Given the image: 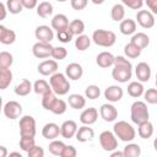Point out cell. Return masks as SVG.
Returning <instances> with one entry per match:
<instances>
[{
    "label": "cell",
    "instance_id": "6da1fadb",
    "mask_svg": "<svg viewBox=\"0 0 157 157\" xmlns=\"http://www.w3.org/2000/svg\"><path fill=\"white\" fill-rule=\"evenodd\" d=\"M113 66L114 67L112 70V77L115 81H118L120 83H125L131 78V76H132V65L126 58H124L121 55L115 56Z\"/></svg>",
    "mask_w": 157,
    "mask_h": 157
},
{
    "label": "cell",
    "instance_id": "7a4b0ae2",
    "mask_svg": "<svg viewBox=\"0 0 157 157\" xmlns=\"http://www.w3.org/2000/svg\"><path fill=\"white\" fill-rule=\"evenodd\" d=\"M49 83L52 86L53 92L58 96H65L70 90V82L67 80V76L58 71L50 76Z\"/></svg>",
    "mask_w": 157,
    "mask_h": 157
},
{
    "label": "cell",
    "instance_id": "3957f363",
    "mask_svg": "<svg viewBox=\"0 0 157 157\" xmlns=\"http://www.w3.org/2000/svg\"><path fill=\"white\" fill-rule=\"evenodd\" d=\"M113 132L115 134V136L124 141V142H130L135 139L136 136V131L135 129L132 128L131 124H129L128 121H124V120H120V121H117L113 126Z\"/></svg>",
    "mask_w": 157,
    "mask_h": 157
},
{
    "label": "cell",
    "instance_id": "277c9868",
    "mask_svg": "<svg viewBox=\"0 0 157 157\" xmlns=\"http://www.w3.org/2000/svg\"><path fill=\"white\" fill-rule=\"evenodd\" d=\"M130 118H131V121L137 125L147 121L150 118V113H148V108L146 103L142 101L134 102L130 108Z\"/></svg>",
    "mask_w": 157,
    "mask_h": 157
},
{
    "label": "cell",
    "instance_id": "5b68a950",
    "mask_svg": "<svg viewBox=\"0 0 157 157\" xmlns=\"http://www.w3.org/2000/svg\"><path fill=\"white\" fill-rule=\"evenodd\" d=\"M92 40L94 44L99 45V47H104V48H109L112 45H114L115 40H117V36L114 32L112 31H107V29H96L92 34Z\"/></svg>",
    "mask_w": 157,
    "mask_h": 157
},
{
    "label": "cell",
    "instance_id": "8992f818",
    "mask_svg": "<svg viewBox=\"0 0 157 157\" xmlns=\"http://www.w3.org/2000/svg\"><path fill=\"white\" fill-rule=\"evenodd\" d=\"M20 136L34 137L36 136V120L31 115H23L20 119Z\"/></svg>",
    "mask_w": 157,
    "mask_h": 157
},
{
    "label": "cell",
    "instance_id": "52a82bcc",
    "mask_svg": "<svg viewBox=\"0 0 157 157\" xmlns=\"http://www.w3.org/2000/svg\"><path fill=\"white\" fill-rule=\"evenodd\" d=\"M99 144H101V147L107 152H112V151L118 148L117 136L114 132H112L109 130L102 131L99 134Z\"/></svg>",
    "mask_w": 157,
    "mask_h": 157
},
{
    "label": "cell",
    "instance_id": "ba28073f",
    "mask_svg": "<svg viewBox=\"0 0 157 157\" xmlns=\"http://www.w3.org/2000/svg\"><path fill=\"white\" fill-rule=\"evenodd\" d=\"M4 115L11 120L17 119L22 114V105L16 101H9L4 104Z\"/></svg>",
    "mask_w": 157,
    "mask_h": 157
},
{
    "label": "cell",
    "instance_id": "9c48e42d",
    "mask_svg": "<svg viewBox=\"0 0 157 157\" xmlns=\"http://www.w3.org/2000/svg\"><path fill=\"white\" fill-rule=\"evenodd\" d=\"M53 45L50 43H44V42H37L32 47V53L36 58L38 59H45L48 56H52L53 52Z\"/></svg>",
    "mask_w": 157,
    "mask_h": 157
},
{
    "label": "cell",
    "instance_id": "30bf717a",
    "mask_svg": "<svg viewBox=\"0 0 157 157\" xmlns=\"http://www.w3.org/2000/svg\"><path fill=\"white\" fill-rule=\"evenodd\" d=\"M136 21L142 28H152L155 26V16L148 10H139L136 13Z\"/></svg>",
    "mask_w": 157,
    "mask_h": 157
},
{
    "label": "cell",
    "instance_id": "8fae6325",
    "mask_svg": "<svg viewBox=\"0 0 157 157\" xmlns=\"http://www.w3.org/2000/svg\"><path fill=\"white\" fill-rule=\"evenodd\" d=\"M34 36L38 39V42H44V43H50L54 38V32L49 26L40 25L36 28Z\"/></svg>",
    "mask_w": 157,
    "mask_h": 157
},
{
    "label": "cell",
    "instance_id": "7c38bea8",
    "mask_svg": "<svg viewBox=\"0 0 157 157\" xmlns=\"http://www.w3.org/2000/svg\"><path fill=\"white\" fill-rule=\"evenodd\" d=\"M123 94H124V91L118 85H112L104 90V98L112 103L119 102L123 98Z\"/></svg>",
    "mask_w": 157,
    "mask_h": 157
},
{
    "label": "cell",
    "instance_id": "4fadbf2b",
    "mask_svg": "<svg viewBox=\"0 0 157 157\" xmlns=\"http://www.w3.org/2000/svg\"><path fill=\"white\" fill-rule=\"evenodd\" d=\"M99 114H101V118L104 120V121H114L117 118H118V110L117 108L110 104V103H105V104H102L101 108H99Z\"/></svg>",
    "mask_w": 157,
    "mask_h": 157
},
{
    "label": "cell",
    "instance_id": "5bb4252c",
    "mask_svg": "<svg viewBox=\"0 0 157 157\" xmlns=\"http://www.w3.org/2000/svg\"><path fill=\"white\" fill-rule=\"evenodd\" d=\"M37 70L43 76H52L58 71V63L56 60H44L38 65Z\"/></svg>",
    "mask_w": 157,
    "mask_h": 157
},
{
    "label": "cell",
    "instance_id": "9a60e30c",
    "mask_svg": "<svg viewBox=\"0 0 157 157\" xmlns=\"http://www.w3.org/2000/svg\"><path fill=\"white\" fill-rule=\"evenodd\" d=\"M135 75L140 82H147L151 77V67L147 63L141 61L135 67Z\"/></svg>",
    "mask_w": 157,
    "mask_h": 157
},
{
    "label": "cell",
    "instance_id": "2e32d148",
    "mask_svg": "<svg viewBox=\"0 0 157 157\" xmlns=\"http://www.w3.org/2000/svg\"><path fill=\"white\" fill-rule=\"evenodd\" d=\"M98 118V110L93 107L86 108L82 110V113L80 114V121L85 125H92L97 121Z\"/></svg>",
    "mask_w": 157,
    "mask_h": 157
},
{
    "label": "cell",
    "instance_id": "e0dca14e",
    "mask_svg": "<svg viewBox=\"0 0 157 157\" xmlns=\"http://www.w3.org/2000/svg\"><path fill=\"white\" fill-rule=\"evenodd\" d=\"M77 124L74 120H66L60 125V135L64 139H71L77 132Z\"/></svg>",
    "mask_w": 157,
    "mask_h": 157
},
{
    "label": "cell",
    "instance_id": "ac0fdd59",
    "mask_svg": "<svg viewBox=\"0 0 157 157\" xmlns=\"http://www.w3.org/2000/svg\"><path fill=\"white\" fill-rule=\"evenodd\" d=\"M65 75L67 76V78L70 80H74V81H77L82 77L83 75V69L82 66L78 64V63H71L66 66L65 69Z\"/></svg>",
    "mask_w": 157,
    "mask_h": 157
},
{
    "label": "cell",
    "instance_id": "d6986e66",
    "mask_svg": "<svg viewBox=\"0 0 157 157\" xmlns=\"http://www.w3.org/2000/svg\"><path fill=\"white\" fill-rule=\"evenodd\" d=\"M42 135L47 140H55L60 135V126L55 123H47L42 129Z\"/></svg>",
    "mask_w": 157,
    "mask_h": 157
},
{
    "label": "cell",
    "instance_id": "ffe728a7",
    "mask_svg": "<svg viewBox=\"0 0 157 157\" xmlns=\"http://www.w3.org/2000/svg\"><path fill=\"white\" fill-rule=\"evenodd\" d=\"M114 59L115 56L109 53V52H102L97 55L96 58V63L99 67L102 69H107V67H110L112 65H114Z\"/></svg>",
    "mask_w": 157,
    "mask_h": 157
},
{
    "label": "cell",
    "instance_id": "44dd1931",
    "mask_svg": "<svg viewBox=\"0 0 157 157\" xmlns=\"http://www.w3.org/2000/svg\"><path fill=\"white\" fill-rule=\"evenodd\" d=\"M75 136H76V140L78 142H87V141H91L94 137V131H93L92 128L83 124L81 128L77 129V132H76Z\"/></svg>",
    "mask_w": 157,
    "mask_h": 157
},
{
    "label": "cell",
    "instance_id": "7402d4cb",
    "mask_svg": "<svg viewBox=\"0 0 157 157\" xmlns=\"http://www.w3.org/2000/svg\"><path fill=\"white\" fill-rule=\"evenodd\" d=\"M50 25H52V28H53V29H55L56 32H59V31H63V29L69 28V25H70V23H69L67 17H66L64 13H56V15L52 18Z\"/></svg>",
    "mask_w": 157,
    "mask_h": 157
},
{
    "label": "cell",
    "instance_id": "603a6c76",
    "mask_svg": "<svg viewBox=\"0 0 157 157\" xmlns=\"http://www.w3.org/2000/svg\"><path fill=\"white\" fill-rule=\"evenodd\" d=\"M16 40V33L12 29H9L4 25L0 26V42L5 45L12 44Z\"/></svg>",
    "mask_w": 157,
    "mask_h": 157
},
{
    "label": "cell",
    "instance_id": "cb8c5ba5",
    "mask_svg": "<svg viewBox=\"0 0 157 157\" xmlns=\"http://www.w3.org/2000/svg\"><path fill=\"white\" fill-rule=\"evenodd\" d=\"M119 29L121 32V34L124 36H130V34H134L135 31H136V22L131 18H126V20H123L120 22V26H119Z\"/></svg>",
    "mask_w": 157,
    "mask_h": 157
},
{
    "label": "cell",
    "instance_id": "d4e9b609",
    "mask_svg": "<svg viewBox=\"0 0 157 157\" xmlns=\"http://www.w3.org/2000/svg\"><path fill=\"white\" fill-rule=\"evenodd\" d=\"M12 81V72L9 67H0V90H6Z\"/></svg>",
    "mask_w": 157,
    "mask_h": 157
},
{
    "label": "cell",
    "instance_id": "484cf974",
    "mask_svg": "<svg viewBox=\"0 0 157 157\" xmlns=\"http://www.w3.org/2000/svg\"><path fill=\"white\" fill-rule=\"evenodd\" d=\"M32 90H33V85L31 83V81L27 80V78H23V80L15 87V93H16L17 96L23 97V96L29 94Z\"/></svg>",
    "mask_w": 157,
    "mask_h": 157
},
{
    "label": "cell",
    "instance_id": "4316f807",
    "mask_svg": "<svg viewBox=\"0 0 157 157\" xmlns=\"http://www.w3.org/2000/svg\"><path fill=\"white\" fill-rule=\"evenodd\" d=\"M53 11H54V7L49 1H42L37 6V15L42 18H47V17L52 16Z\"/></svg>",
    "mask_w": 157,
    "mask_h": 157
},
{
    "label": "cell",
    "instance_id": "83f0119b",
    "mask_svg": "<svg viewBox=\"0 0 157 157\" xmlns=\"http://www.w3.org/2000/svg\"><path fill=\"white\" fill-rule=\"evenodd\" d=\"M131 43H134L135 45H137L140 49H145L148 44H150V37L146 34V33H142V32H139V33H135L132 37H131Z\"/></svg>",
    "mask_w": 157,
    "mask_h": 157
},
{
    "label": "cell",
    "instance_id": "f1b7e54d",
    "mask_svg": "<svg viewBox=\"0 0 157 157\" xmlns=\"http://www.w3.org/2000/svg\"><path fill=\"white\" fill-rule=\"evenodd\" d=\"M144 92H145V88L140 81H132L128 85V93H129V96H131L134 98L141 97L144 94Z\"/></svg>",
    "mask_w": 157,
    "mask_h": 157
},
{
    "label": "cell",
    "instance_id": "f546056e",
    "mask_svg": "<svg viewBox=\"0 0 157 157\" xmlns=\"http://www.w3.org/2000/svg\"><path fill=\"white\" fill-rule=\"evenodd\" d=\"M67 102H69V105L74 109H82L86 105V98L77 93L70 94L67 98Z\"/></svg>",
    "mask_w": 157,
    "mask_h": 157
},
{
    "label": "cell",
    "instance_id": "4dcf8cb0",
    "mask_svg": "<svg viewBox=\"0 0 157 157\" xmlns=\"http://www.w3.org/2000/svg\"><path fill=\"white\" fill-rule=\"evenodd\" d=\"M33 91L37 93V94H40V96H44L49 92H52V86L50 83H48L45 80H37L34 83H33Z\"/></svg>",
    "mask_w": 157,
    "mask_h": 157
},
{
    "label": "cell",
    "instance_id": "1f68e13d",
    "mask_svg": "<svg viewBox=\"0 0 157 157\" xmlns=\"http://www.w3.org/2000/svg\"><path fill=\"white\" fill-rule=\"evenodd\" d=\"M137 134L141 139H150L153 135V125L151 121H145L142 124H139Z\"/></svg>",
    "mask_w": 157,
    "mask_h": 157
},
{
    "label": "cell",
    "instance_id": "d6a6232c",
    "mask_svg": "<svg viewBox=\"0 0 157 157\" xmlns=\"http://www.w3.org/2000/svg\"><path fill=\"white\" fill-rule=\"evenodd\" d=\"M124 16H125V7L123 4H115L113 5L112 10H110V17L113 21L115 22H121L124 20Z\"/></svg>",
    "mask_w": 157,
    "mask_h": 157
},
{
    "label": "cell",
    "instance_id": "836d02e7",
    "mask_svg": "<svg viewBox=\"0 0 157 157\" xmlns=\"http://www.w3.org/2000/svg\"><path fill=\"white\" fill-rule=\"evenodd\" d=\"M90 45H91V38L88 36H86V34H80L75 39V47L80 52H83V50L88 49Z\"/></svg>",
    "mask_w": 157,
    "mask_h": 157
},
{
    "label": "cell",
    "instance_id": "e575fe53",
    "mask_svg": "<svg viewBox=\"0 0 157 157\" xmlns=\"http://www.w3.org/2000/svg\"><path fill=\"white\" fill-rule=\"evenodd\" d=\"M6 7H7V11L12 15L21 13L22 10L25 9L22 5V0H6Z\"/></svg>",
    "mask_w": 157,
    "mask_h": 157
},
{
    "label": "cell",
    "instance_id": "d590c367",
    "mask_svg": "<svg viewBox=\"0 0 157 157\" xmlns=\"http://www.w3.org/2000/svg\"><path fill=\"white\" fill-rule=\"evenodd\" d=\"M141 50L142 49H140L137 45H135L134 43H128L125 47H124V53H125V55L128 56V58H130V59H136V58H139L140 55H141Z\"/></svg>",
    "mask_w": 157,
    "mask_h": 157
},
{
    "label": "cell",
    "instance_id": "8d00e7d4",
    "mask_svg": "<svg viewBox=\"0 0 157 157\" xmlns=\"http://www.w3.org/2000/svg\"><path fill=\"white\" fill-rule=\"evenodd\" d=\"M124 157H139L141 155V147L137 144H128L124 147Z\"/></svg>",
    "mask_w": 157,
    "mask_h": 157
},
{
    "label": "cell",
    "instance_id": "74e56055",
    "mask_svg": "<svg viewBox=\"0 0 157 157\" xmlns=\"http://www.w3.org/2000/svg\"><path fill=\"white\" fill-rule=\"evenodd\" d=\"M69 29L72 32L74 36H80V34H83V31H85V23L83 21L76 18V20H72L69 25Z\"/></svg>",
    "mask_w": 157,
    "mask_h": 157
},
{
    "label": "cell",
    "instance_id": "f35d334b",
    "mask_svg": "<svg viewBox=\"0 0 157 157\" xmlns=\"http://www.w3.org/2000/svg\"><path fill=\"white\" fill-rule=\"evenodd\" d=\"M66 145L63 142V141H59V140H52V142L49 144V152L54 156H61L63 151H64V147Z\"/></svg>",
    "mask_w": 157,
    "mask_h": 157
},
{
    "label": "cell",
    "instance_id": "ab89813d",
    "mask_svg": "<svg viewBox=\"0 0 157 157\" xmlns=\"http://www.w3.org/2000/svg\"><path fill=\"white\" fill-rule=\"evenodd\" d=\"M42 97H43L42 98V107L45 110H50L53 104H54V102L56 101V94L52 91V92H49V93H47V94H44Z\"/></svg>",
    "mask_w": 157,
    "mask_h": 157
},
{
    "label": "cell",
    "instance_id": "60d3db41",
    "mask_svg": "<svg viewBox=\"0 0 157 157\" xmlns=\"http://www.w3.org/2000/svg\"><path fill=\"white\" fill-rule=\"evenodd\" d=\"M66 108H67L66 102L63 101V99H60V98H56V101L54 102L50 112L54 113V114H56V115H61V114H64L66 112Z\"/></svg>",
    "mask_w": 157,
    "mask_h": 157
},
{
    "label": "cell",
    "instance_id": "b9f144b4",
    "mask_svg": "<svg viewBox=\"0 0 157 157\" xmlns=\"http://www.w3.org/2000/svg\"><path fill=\"white\" fill-rule=\"evenodd\" d=\"M13 63V56L9 52H1L0 53V67H9Z\"/></svg>",
    "mask_w": 157,
    "mask_h": 157
},
{
    "label": "cell",
    "instance_id": "7bdbcfd3",
    "mask_svg": "<svg viewBox=\"0 0 157 157\" xmlns=\"http://www.w3.org/2000/svg\"><path fill=\"white\" fill-rule=\"evenodd\" d=\"M99 94H101V90L96 85H90L85 90V96L88 99H97L99 97Z\"/></svg>",
    "mask_w": 157,
    "mask_h": 157
},
{
    "label": "cell",
    "instance_id": "ee69618b",
    "mask_svg": "<svg viewBox=\"0 0 157 157\" xmlns=\"http://www.w3.org/2000/svg\"><path fill=\"white\" fill-rule=\"evenodd\" d=\"M72 37H74V34H72V32H71L69 28L63 29V31H59V32L56 33V38H58V40L61 42V43H69V42H71Z\"/></svg>",
    "mask_w": 157,
    "mask_h": 157
},
{
    "label": "cell",
    "instance_id": "f6af8a7d",
    "mask_svg": "<svg viewBox=\"0 0 157 157\" xmlns=\"http://www.w3.org/2000/svg\"><path fill=\"white\" fill-rule=\"evenodd\" d=\"M34 145H36L34 137H21L20 139V147L25 152H28Z\"/></svg>",
    "mask_w": 157,
    "mask_h": 157
},
{
    "label": "cell",
    "instance_id": "bcb514c9",
    "mask_svg": "<svg viewBox=\"0 0 157 157\" xmlns=\"http://www.w3.org/2000/svg\"><path fill=\"white\" fill-rule=\"evenodd\" d=\"M52 56L54 60H64L67 56V50L64 47H54L52 52Z\"/></svg>",
    "mask_w": 157,
    "mask_h": 157
},
{
    "label": "cell",
    "instance_id": "7dc6e473",
    "mask_svg": "<svg viewBox=\"0 0 157 157\" xmlns=\"http://www.w3.org/2000/svg\"><path fill=\"white\" fill-rule=\"evenodd\" d=\"M144 98L150 104L157 103V88H148L146 92H144Z\"/></svg>",
    "mask_w": 157,
    "mask_h": 157
},
{
    "label": "cell",
    "instance_id": "c3c4849f",
    "mask_svg": "<svg viewBox=\"0 0 157 157\" xmlns=\"http://www.w3.org/2000/svg\"><path fill=\"white\" fill-rule=\"evenodd\" d=\"M121 2L131 10H140L144 5V0H121Z\"/></svg>",
    "mask_w": 157,
    "mask_h": 157
},
{
    "label": "cell",
    "instance_id": "681fc988",
    "mask_svg": "<svg viewBox=\"0 0 157 157\" xmlns=\"http://www.w3.org/2000/svg\"><path fill=\"white\" fill-rule=\"evenodd\" d=\"M70 4H71V7L76 11H81L83 10L87 4H88V0H70Z\"/></svg>",
    "mask_w": 157,
    "mask_h": 157
},
{
    "label": "cell",
    "instance_id": "f907efd6",
    "mask_svg": "<svg viewBox=\"0 0 157 157\" xmlns=\"http://www.w3.org/2000/svg\"><path fill=\"white\" fill-rule=\"evenodd\" d=\"M28 157H43L44 156V150L40 147V146H37L34 145L28 152H27Z\"/></svg>",
    "mask_w": 157,
    "mask_h": 157
},
{
    "label": "cell",
    "instance_id": "816d5d0a",
    "mask_svg": "<svg viewBox=\"0 0 157 157\" xmlns=\"http://www.w3.org/2000/svg\"><path fill=\"white\" fill-rule=\"evenodd\" d=\"M77 151L72 145H66L61 153V157H76Z\"/></svg>",
    "mask_w": 157,
    "mask_h": 157
},
{
    "label": "cell",
    "instance_id": "f5cc1de1",
    "mask_svg": "<svg viewBox=\"0 0 157 157\" xmlns=\"http://www.w3.org/2000/svg\"><path fill=\"white\" fill-rule=\"evenodd\" d=\"M37 4H38V0H22L23 7H25V9H28V10H32V9H34L36 6H38Z\"/></svg>",
    "mask_w": 157,
    "mask_h": 157
},
{
    "label": "cell",
    "instance_id": "db71d44e",
    "mask_svg": "<svg viewBox=\"0 0 157 157\" xmlns=\"http://www.w3.org/2000/svg\"><path fill=\"white\" fill-rule=\"evenodd\" d=\"M147 7L151 10L152 13L157 15V0H145Z\"/></svg>",
    "mask_w": 157,
    "mask_h": 157
},
{
    "label": "cell",
    "instance_id": "11a10c76",
    "mask_svg": "<svg viewBox=\"0 0 157 157\" xmlns=\"http://www.w3.org/2000/svg\"><path fill=\"white\" fill-rule=\"evenodd\" d=\"M0 10H1V17H0V20H5V17H6V10H7V7H6V4H0Z\"/></svg>",
    "mask_w": 157,
    "mask_h": 157
},
{
    "label": "cell",
    "instance_id": "9f6ffc18",
    "mask_svg": "<svg viewBox=\"0 0 157 157\" xmlns=\"http://www.w3.org/2000/svg\"><path fill=\"white\" fill-rule=\"evenodd\" d=\"M110 156L112 157H124V152H120V151H112V153H110Z\"/></svg>",
    "mask_w": 157,
    "mask_h": 157
},
{
    "label": "cell",
    "instance_id": "6f0895ef",
    "mask_svg": "<svg viewBox=\"0 0 157 157\" xmlns=\"http://www.w3.org/2000/svg\"><path fill=\"white\" fill-rule=\"evenodd\" d=\"M0 151H1V155H0V157H6V155H7L6 147H5V146H0Z\"/></svg>",
    "mask_w": 157,
    "mask_h": 157
},
{
    "label": "cell",
    "instance_id": "680465c9",
    "mask_svg": "<svg viewBox=\"0 0 157 157\" xmlns=\"http://www.w3.org/2000/svg\"><path fill=\"white\" fill-rule=\"evenodd\" d=\"M91 1H92L94 5H101V4H103L105 0H91Z\"/></svg>",
    "mask_w": 157,
    "mask_h": 157
},
{
    "label": "cell",
    "instance_id": "91938a15",
    "mask_svg": "<svg viewBox=\"0 0 157 157\" xmlns=\"http://www.w3.org/2000/svg\"><path fill=\"white\" fill-rule=\"evenodd\" d=\"M9 156H10V157H11V156H17V157H22L20 152H11V153H10Z\"/></svg>",
    "mask_w": 157,
    "mask_h": 157
},
{
    "label": "cell",
    "instance_id": "94428289",
    "mask_svg": "<svg viewBox=\"0 0 157 157\" xmlns=\"http://www.w3.org/2000/svg\"><path fill=\"white\" fill-rule=\"evenodd\" d=\"M153 147H155V150H156V152H157V137L153 140Z\"/></svg>",
    "mask_w": 157,
    "mask_h": 157
},
{
    "label": "cell",
    "instance_id": "6125c7cd",
    "mask_svg": "<svg viewBox=\"0 0 157 157\" xmlns=\"http://www.w3.org/2000/svg\"><path fill=\"white\" fill-rule=\"evenodd\" d=\"M58 2H65V1H67V0H56Z\"/></svg>",
    "mask_w": 157,
    "mask_h": 157
},
{
    "label": "cell",
    "instance_id": "be15d7a7",
    "mask_svg": "<svg viewBox=\"0 0 157 157\" xmlns=\"http://www.w3.org/2000/svg\"><path fill=\"white\" fill-rule=\"evenodd\" d=\"M155 82H156V87H157V74H156V81Z\"/></svg>",
    "mask_w": 157,
    "mask_h": 157
}]
</instances>
